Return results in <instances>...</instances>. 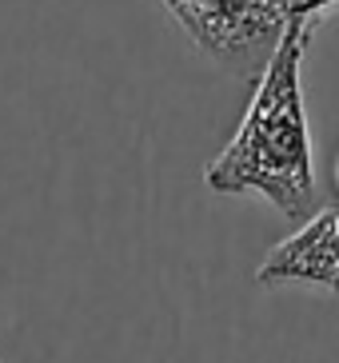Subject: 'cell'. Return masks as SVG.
I'll return each instance as SVG.
<instances>
[{
    "instance_id": "1",
    "label": "cell",
    "mask_w": 339,
    "mask_h": 363,
    "mask_svg": "<svg viewBox=\"0 0 339 363\" xmlns=\"http://www.w3.org/2000/svg\"><path fill=\"white\" fill-rule=\"evenodd\" d=\"M316 21H291L279 52L255 80L252 104L235 136L204 168V184L220 196H260L287 220L323 212L311 164V128L304 108V56Z\"/></svg>"
},
{
    "instance_id": "2",
    "label": "cell",
    "mask_w": 339,
    "mask_h": 363,
    "mask_svg": "<svg viewBox=\"0 0 339 363\" xmlns=\"http://www.w3.org/2000/svg\"><path fill=\"white\" fill-rule=\"evenodd\" d=\"M164 9L204 56L244 80L264 76L291 28L279 0H164Z\"/></svg>"
},
{
    "instance_id": "3",
    "label": "cell",
    "mask_w": 339,
    "mask_h": 363,
    "mask_svg": "<svg viewBox=\"0 0 339 363\" xmlns=\"http://www.w3.org/2000/svg\"><path fill=\"white\" fill-rule=\"evenodd\" d=\"M260 288H316L339 296V216L323 208L279 240L255 267Z\"/></svg>"
},
{
    "instance_id": "4",
    "label": "cell",
    "mask_w": 339,
    "mask_h": 363,
    "mask_svg": "<svg viewBox=\"0 0 339 363\" xmlns=\"http://www.w3.org/2000/svg\"><path fill=\"white\" fill-rule=\"evenodd\" d=\"M328 4H335V0H279V9H284L291 21H316Z\"/></svg>"
},
{
    "instance_id": "5",
    "label": "cell",
    "mask_w": 339,
    "mask_h": 363,
    "mask_svg": "<svg viewBox=\"0 0 339 363\" xmlns=\"http://www.w3.org/2000/svg\"><path fill=\"white\" fill-rule=\"evenodd\" d=\"M335 192H339V156H335Z\"/></svg>"
},
{
    "instance_id": "6",
    "label": "cell",
    "mask_w": 339,
    "mask_h": 363,
    "mask_svg": "<svg viewBox=\"0 0 339 363\" xmlns=\"http://www.w3.org/2000/svg\"><path fill=\"white\" fill-rule=\"evenodd\" d=\"M335 216H339V203H335Z\"/></svg>"
}]
</instances>
